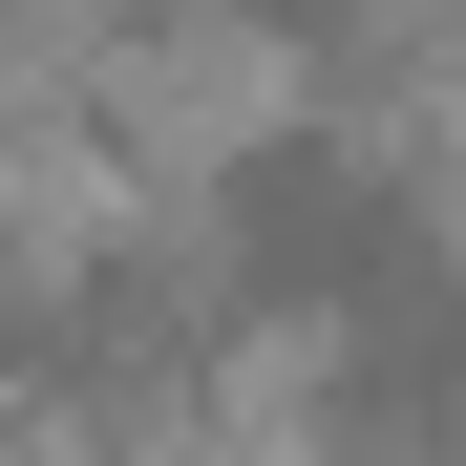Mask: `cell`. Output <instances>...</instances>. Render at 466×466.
I'll use <instances>...</instances> for the list:
<instances>
[{
    "label": "cell",
    "instance_id": "cell-1",
    "mask_svg": "<svg viewBox=\"0 0 466 466\" xmlns=\"http://www.w3.org/2000/svg\"><path fill=\"white\" fill-rule=\"evenodd\" d=\"M424 255H466V233H445V191H424V148L360 127V106L233 127L212 191H191V276H212V319H255V339H319L339 297L424 276Z\"/></svg>",
    "mask_w": 466,
    "mask_h": 466
},
{
    "label": "cell",
    "instance_id": "cell-2",
    "mask_svg": "<svg viewBox=\"0 0 466 466\" xmlns=\"http://www.w3.org/2000/svg\"><path fill=\"white\" fill-rule=\"evenodd\" d=\"M297 424H319V466H466V255L339 297L297 339Z\"/></svg>",
    "mask_w": 466,
    "mask_h": 466
},
{
    "label": "cell",
    "instance_id": "cell-3",
    "mask_svg": "<svg viewBox=\"0 0 466 466\" xmlns=\"http://www.w3.org/2000/svg\"><path fill=\"white\" fill-rule=\"evenodd\" d=\"M170 43H233V64H297V43H360V0H127Z\"/></svg>",
    "mask_w": 466,
    "mask_h": 466
}]
</instances>
